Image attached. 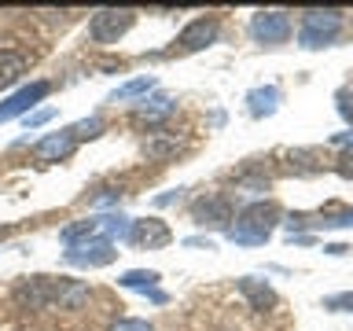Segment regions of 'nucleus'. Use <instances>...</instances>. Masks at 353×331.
Wrapping results in <instances>:
<instances>
[{"label": "nucleus", "mask_w": 353, "mask_h": 331, "mask_svg": "<svg viewBox=\"0 0 353 331\" xmlns=\"http://www.w3.org/2000/svg\"><path fill=\"white\" fill-rule=\"evenodd\" d=\"M324 309H335V313H342V309H353V291L327 294V298H324Z\"/></svg>", "instance_id": "obj_21"}, {"label": "nucleus", "mask_w": 353, "mask_h": 331, "mask_svg": "<svg viewBox=\"0 0 353 331\" xmlns=\"http://www.w3.org/2000/svg\"><path fill=\"white\" fill-rule=\"evenodd\" d=\"M192 217L199 225H210V228H228V221H236L232 214V203L225 195H203L192 203Z\"/></svg>", "instance_id": "obj_10"}, {"label": "nucleus", "mask_w": 353, "mask_h": 331, "mask_svg": "<svg viewBox=\"0 0 353 331\" xmlns=\"http://www.w3.org/2000/svg\"><path fill=\"white\" fill-rule=\"evenodd\" d=\"M26 74V55L22 52H0V88L15 85Z\"/></svg>", "instance_id": "obj_16"}, {"label": "nucleus", "mask_w": 353, "mask_h": 331, "mask_svg": "<svg viewBox=\"0 0 353 331\" xmlns=\"http://www.w3.org/2000/svg\"><path fill=\"white\" fill-rule=\"evenodd\" d=\"M48 81H30V85H22L19 92H11L4 103H0V121H11V118H19V114H26L30 107H37L44 96H48Z\"/></svg>", "instance_id": "obj_9"}, {"label": "nucleus", "mask_w": 353, "mask_h": 331, "mask_svg": "<svg viewBox=\"0 0 353 331\" xmlns=\"http://www.w3.org/2000/svg\"><path fill=\"white\" fill-rule=\"evenodd\" d=\"M217 30L221 26H217L214 15L188 22V26L181 30V37H176V48H181V52H203V48H210V44L217 41Z\"/></svg>", "instance_id": "obj_11"}, {"label": "nucleus", "mask_w": 353, "mask_h": 331, "mask_svg": "<svg viewBox=\"0 0 353 331\" xmlns=\"http://www.w3.org/2000/svg\"><path fill=\"white\" fill-rule=\"evenodd\" d=\"M331 143H339V148H350V143H353V132H339V137L331 140Z\"/></svg>", "instance_id": "obj_30"}, {"label": "nucleus", "mask_w": 353, "mask_h": 331, "mask_svg": "<svg viewBox=\"0 0 353 331\" xmlns=\"http://www.w3.org/2000/svg\"><path fill=\"white\" fill-rule=\"evenodd\" d=\"M291 15L287 11H258L250 19V37L258 44H283L291 37Z\"/></svg>", "instance_id": "obj_6"}, {"label": "nucleus", "mask_w": 353, "mask_h": 331, "mask_svg": "<svg viewBox=\"0 0 353 331\" xmlns=\"http://www.w3.org/2000/svg\"><path fill=\"white\" fill-rule=\"evenodd\" d=\"M236 287H239V294L247 298L254 309H261V313L276 305V291L265 280H258V276H243V280H236Z\"/></svg>", "instance_id": "obj_13"}, {"label": "nucleus", "mask_w": 353, "mask_h": 331, "mask_svg": "<svg viewBox=\"0 0 353 331\" xmlns=\"http://www.w3.org/2000/svg\"><path fill=\"white\" fill-rule=\"evenodd\" d=\"M118 199H121V192H118V188H103V192H99V195L92 199V206H114Z\"/></svg>", "instance_id": "obj_23"}, {"label": "nucleus", "mask_w": 353, "mask_h": 331, "mask_svg": "<svg viewBox=\"0 0 353 331\" xmlns=\"http://www.w3.org/2000/svg\"><path fill=\"white\" fill-rule=\"evenodd\" d=\"M250 103V114L254 118H265V114H276V107H280V88L269 85V88H254V92L247 96Z\"/></svg>", "instance_id": "obj_14"}, {"label": "nucleus", "mask_w": 353, "mask_h": 331, "mask_svg": "<svg viewBox=\"0 0 353 331\" xmlns=\"http://www.w3.org/2000/svg\"><path fill=\"white\" fill-rule=\"evenodd\" d=\"M170 114H173V99L170 96H151V99H143V107H137V121H148V126L165 121Z\"/></svg>", "instance_id": "obj_15"}, {"label": "nucleus", "mask_w": 353, "mask_h": 331, "mask_svg": "<svg viewBox=\"0 0 353 331\" xmlns=\"http://www.w3.org/2000/svg\"><path fill=\"white\" fill-rule=\"evenodd\" d=\"M118 258V250H114V243L110 239H85V243H74L70 250L63 254V261L66 265H110Z\"/></svg>", "instance_id": "obj_8"}, {"label": "nucleus", "mask_w": 353, "mask_h": 331, "mask_svg": "<svg viewBox=\"0 0 353 331\" xmlns=\"http://www.w3.org/2000/svg\"><path fill=\"white\" fill-rule=\"evenodd\" d=\"M99 129H103V118L92 114V118H85V121H77L70 132H74V140H88V137H99Z\"/></svg>", "instance_id": "obj_20"}, {"label": "nucleus", "mask_w": 353, "mask_h": 331, "mask_svg": "<svg viewBox=\"0 0 353 331\" xmlns=\"http://www.w3.org/2000/svg\"><path fill=\"white\" fill-rule=\"evenodd\" d=\"M154 88V77H137V81H129V85H121L110 92V103H121V99H137V96H148Z\"/></svg>", "instance_id": "obj_18"}, {"label": "nucleus", "mask_w": 353, "mask_h": 331, "mask_svg": "<svg viewBox=\"0 0 353 331\" xmlns=\"http://www.w3.org/2000/svg\"><path fill=\"white\" fill-rule=\"evenodd\" d=\"M339 114L346 121H353V96L350 92H339Z\"/></svg>", "instance_id": "obj_26"}, {"label": "nucleus", "mask_w": 353, "mask_h": 331, "mask_svg": "<svg viewBox=\"0 0 353 331\" xmlns=\"http://www.w3.org/2000/svg\"><path fill=\"white\" fill-rule=\"evenodd\" d=\"M55 118V110L52 107H41V110H33V114L26 118V129H37V126H44V121H52Z\"/></svg>", "instance_id": "obj_22"}, {"label": "nucleus", "mask_w": 353, "mask_h": 331, "mask_svg": "<svg viewBox=\"0 0 353 331\" xmlns=\"http://www.w3.org/2000/svg\"><path fill=\"white\" fill-rule=\"evenodd\" d=\"M129 232V217L121 214H99V217H85V221H74V225L63 228V243L74 247V243H85V239H125Z\"/></svg>", "instance_id": "obj_2"}, {"label": "nucleus", "mask_w": 353, "mask_h": 331, "mask_svg": "<svg viewBox=\"0 0 353 331\" xmlns=\"http://www.w3.org/2000/svg\"><path fill=\"white\" fill-rule=\"evenodd\" d=\"M110 331H154V328L148 324V320H118Z\"/></svg>", "instance_id": "obj_24"}, {"label": "nucleus", "mask_w": 353, "mask_h": 331, "mask_svg": "<svg viewBox=\"0 0 353 331\" xmlns=\"http://www.w3.org/2000/svg\"><path fill=\"white\" fill-rule=\"evenodd\" d=\"M276 225H280V206L261 199V203H250L236 214V225H228V239L239 247H261Z\"/></svg>", "instance_id": "obj_1"}, {"label": "nucleus", "mask_w": 353, "mask_h": 331, "mask_svg": "<svg viewBox=\"0 0 353 331\" xmlns=\"http://www.w3.org/2000/svg\"><path fill=\"white\" fill-rule=\"evenodd\" d=\"M70 280H48V276H30L15 287V302L22 309H48V305H59L63 302V291Z\"/></svg>", "instance_id": "obj_3"}, {"label": "nucleus", "mask_w": 353, "mask_h": 331, "mask_svg": "<svg viewBox=\"0 0 353 331\" xmlns=\"http://www.w3.org/2000/svg\"><path fill=\"white\" fill-rule=\"evenodd\" d=\"M342 30V15L339 11H305L302 15V30H298V41H302V48H324L339 37Z\"/></svg>", "instance_id": "obj_4"}, {"label": "nucleus", "mask_w": 353, "mask_h": 331, "mask_svg": "<svg viewBox=\"0 0 353 331\" xmlns=\"http://www.w3.org/2000/svg\"><path fill=\"white\" fill-rule=\"evenodd\" d=\"M339 173H342V177H353V151L339 159Z\"/></svg>", "instance_id": "obj_28"}, {"label": "nucleus", "mask_w": 353, "mask_h": 331, "mask_svg": "<svg viewBox=\"0 0 353 331\" xmlns=\"http://www.w3.org/2000/svg\"><path fill=\"white\" fill-rule=\"evenodd\" d=\"M77 148V140H74V132L70 129H63V132H48V137H41L37 143H33V154H37L41 162H63V159H70Z\"/></svg>", "instance_id": "obj_12"}, {"label": "nucleus", "mask_w": 353, "mask_h": 331, "mask_svg": "<svg viewBox=\"0 0 353 331\" xmlns=\"http://www.w3.org/2000/svg\"><path fill=\"white\" fill-rule=\"evenodd\" d=\"M176 148H181V140H176V137H165V132H159V137H151L148 143H143L148 159H170V154H176Z\"/></svg>", "instance_id": "obj_19"}, {"label": "nucleus", "mask_w": 353, "mask_h": 331, "mask_svg": "<svg viewBox=\"0 0 353 331\" xmlns=\"http://www.w3.org/2000/svg\"><path fill=\"white\" fill-rule=\"evenodd\" d=\"M184 247H206V250H214V239H203V236H192V239H184Z\"/></svg>", "instance_id": "obj_29"}, {"label": "nucleus", "mask_w": 353, "mask_h": 331, "mask_svg": "<svg viewBox=\"0 0 353 331\" xmlns=\"http://www.w3.org/2000/svg\"><path fill=\"white\" fill-rule=\"evenodd\" d=\"M159 280H162V276L154 269H129V272L118 276V283L125 287V291H154V283H159Z\"/></svg>", "instance_id": "obj_17"}, {"label": "nucleus", "mask_w": 353, "mask_h": 331, "mask_svg": "<svg viewBox=\"0 0 353 331\" xmlns=\"http://www.w3.org/2000/svg\"><path fill=\"white\" fill-rule=\"evenodd\" d=\"M176 199H181V188H173V192H162L159 199H154V206H173Z\"/></svg>", "instance_id": "obj_27"}, {"label": "nucleus", "mask_w": 353, "mask_h": 331, "mask_svg": "<svg viewBox=\"0 0 353 331\" xmlns=\"http://www.w3.org/2000/svg\"><path fill=\"white\" fill-rule=\"evenodd\" d=\"M324 228H339V225H353V210H346V214H335V217H324L320 221Z\"/></svg>", "instance_id": "obj_25"}, {"label": "nucleus", "mask_w": 353, "mask_h": 331, "mask_svg": "<svg viewBox=\"0 0 353 331\" xmlns=\"http://www.w3.org/2000/svg\"><path fill=\"white\" fill-rule=\"evenodd\" d=\"M125 239H129L137 250H162L165 243L173 239V232H170V225H165V221H159V217H143V221H129Z\"/></svg>", "instance_id": "obj_7"}, {"label": "nucleus", "mask_w": 353, "mask_h": 331, "mask_svg": "<svg viewBox=\"0 0 353 331\" xmlns=\"http://www.w3.org/2000/svg\"><path fill=\"white\" fill-rule=\"evenodd\" d=\"M350 247H346V243H327V247H324V254H346Z\"/></svg>", "instance_id": "obj_31"}, {"label": "nucleus", "mask_w": 353, "mask_h": 331, "mask_svg": "<svg viewBox=\"0 0 353 331\" xmlns=\"http://www.w3.org/2000/svg\"><path fill=\"white\" fill-rule=\"evenodd\" d=\"M132 11L129 8H103V11H96L92 22H88V37L99 41V44H110V41H118L121 33H125L132 26Z\"/></svg>", "instance_id": "obj_5"}]
</instances>
